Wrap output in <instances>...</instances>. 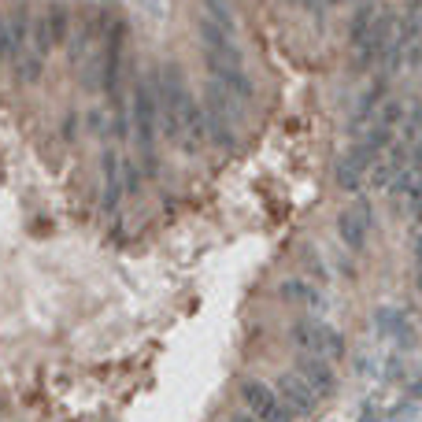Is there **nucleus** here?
<instances>
[{
  "label": "nucleus",
  "mask_w": 422,
  "mask_h": 422,
  "mask_svg": "<svg viewBox=\"0 0 422 422\" xmlns=\"http://www.w3.org/2000/svg\"><path fill=\"white\" fill-rule=\"evenodd\" d=\"M337 233L348 248H363L367 245V233H371V207L363 200H352L345 211L337 215Z\"/></svg>",
  "instance_id": "nucleus-5"
},
{
  "label": "nucleus",
  "mask_w": 422,
  "mask_h": 422,
  "mask_svg": "<svg viewBox=\"0 0 422 422\" xmlns=\"http://www.w3.org/2000/svg\"><path fill=\"white\" fill-rule=\"evenodd\" d=\"M22 52L26 48L19 45V37H15V30H11L8 15H0V63H15Z\"/></svg>",
  "instance_id": "nucleus-9"
},
{
  "label": "nucleus",
  "mask_w": 422,
  "mask_h": 422,
  "mask_svg": "<svg viewBox=\"0 0 422 422\" xmlns=\"http://www.w3.org/2000/svg\"><path fill=\"white\" fill-rule=\"evenodd\" d=\"M11 74H15V82H19V86H34L37 78L45 74V60H41V56H34V52L26 48L22 56L11 63Z\"/></svg>",
  "instance_id": "nucleus-8"
},
{
  "label": "nucleus",
  "mask_w": 422,
  "mask_h": 422,
  "mask_svg": "<svg viewBox=\"0 0 422 422\" xmlns=\"http://www.w3.org/2000/svg\"><path fill=\"white\" fill-rule=\"evenodd\" d=\"M230 422H259V418H256V415H248V411H237Z\"/></svg>",
  "instance_id": "nucleus-12"
},
{
  "label": "nucleus",
  "mask_w": 422,
  "mask_h": 422,
  "mask_svg": "<svg viewBox=\"0 0 422 422\" xmlns=\"http://www.w3.org/2000/svg\"><path fill=\"white\" fill-rule=\"evenodd\" d=\"M130 118H134L141 163H144V170H156V130H160V111H156L152 86L144 82V78H137L134 89H130Z\"/></svg>",
  "instance_id": "nucleus-1"
},
{
  "label": "nucleus",
  "mask_w": 422,
  "mask_h": 422,
  "mask_svg": "<svg viewBox=\"0 0 422 422\" xmlns=\"http://www.w3.org/2000/svg\"><path fill=\"white\" fill-rule=\"evenodd\" d=\"M41 19H45V30L52 37V45H67V37H71V11L63 4H52Z\"/></svg>",
  "instance_id": "nucleus-7"
},
{
  "label": "nucleus",
  "mask_w": 422,
  "mask_h": 422,
  "mask_svg": "<svg viewBox=\"0 0 422 422\" xmlns=\"http://www.w3.org/2000/svg\"><path fill=\"white\" fill-rule=\"evenodd\" d=\"M289 4H297V8H304V11H311V15H319V11L326 8V0H289Z\"/></svg>",
  "instance_id": "nucleus-11"
},
{
  "label": "nucleus",
  "mask_w": 422,
  "mask_h": 422,
  "mask_svg": "<svg viewBox=\"0 0 422 422\" xmlns=\"http://www.w3.org/2000/svg\"><path fill=\"white\" fill-rule=\"evenodd\" d=\"M274 393H278V400L285 404V411L289 415H311L315 411V404H319V400H315L311 397V389L304 386V378H300V374H278V378H274Z\"/></svg>",
  "instance_id": "nucleus-4"
},
{
  "label": "nucleus",
  "mask_w": 422,
  "mask_h": 422,
  "mask_svg": "<svg viewBox=\"0 0 422 422\" xmlns=\"http://www.w3.org/2000/svg\"><path fill=\"white\" fill-rule=\"evenodd\" d=\"M282 297L285 300H297V304H300V300L308 304V300H315V289H308L304 282H289V285H282Z\"/></svg>",
  "instance_id": "nucleus-10"
},
{
  "label": "nucleus",
  "mask_w": 422,
  "mask_h": 422,
  "mask_svg": "<svg viewBox=\"0 0 422 422\" xmlns=\"http://www.w3.org/2000/svg\"><path fill=\"white\" fill-rule=\"evenodd\" d=\"M300 378H304V386L311 389L315 400H326L329 393L337 389L334 381V367H329L322 355H300Z\"/></svg>",
  "instance_id": "nucleus-6"
},
{
  "label": "nucleus",
  "mask_w": 422,
  "mask_h": 422,
  "mask_svg": "<svg viewBox=\"0 0 422 422\" xmlns=\"http://www.w3.org/2000/svg\"><path fill=\"white\" fill-rule=\"evenodd\" d=\"M241 400L248 407V415H256L259 422H293V415L285 411V404L278 400V393L271 386H263L256 378L241 381Z\"/></svg>",
  "instance_id": "nucleus-2"
},
{
  "label": "nucleus",
  "mask_w": 422,
  "mask_h": 422,
  "mask_svg": "<svg viewBox=\"0 0 422 422\" xmlns=\"http://www.w3.org/2000/svg\"><path fill=\"white\" fill-rule=\"evenodd\" d=\"M293 341L300 348H304V355H322V360H337L341 352V334L337 329H329L322 322H315V319H304V322H297L293 326Z\"/></svg>",
  "instance_id": "nucleus-3"
},
{
  "label": "nucleus",
  "mask_w": 422,
  "mask_h": 422,
  "mask_svg": "<svg viewBox=\"0 0 422 422\" xmlns=\"http://www.w3.org/2000/svg\"><path fill=\"white\" fill-rule=\"evenodd\" d=\"M418 289H422V263H418Z\"/></svg>",
  "instance_id": "nucleus-13"
},
{
  "label": "nucleus",
  "mask_w": 422,
  "mask_h": 422,
  "mask_svg": "<svg viewBox=\"0 0 422 422\" xmlns=\"http://www.w3.org/2000/svg\"><path fill=\"white\" fill-rule=\"evenodd\" d=\"M326 4H345V0H326Z\"/></svg>",
  "instance_id": "nucleus-14"
}]
</instances>
